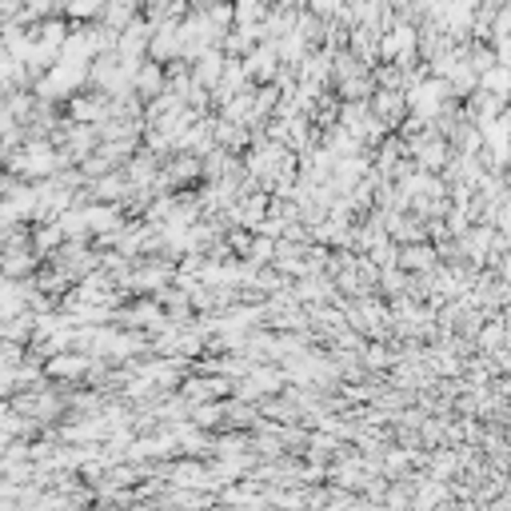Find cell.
<instances>
[{
    "mask_svg": "<svg viewBox=\"0 0 511 511\" xmlns=\"http://www.w3.org/2000/svg\"><path fill=\"white\" fill-rule=\"evenodd\" d=\"M432 511H460V507H455V504H448V499H443V504H440V507H432Z\"/></svg>",
    "mask_w": 511,
    "mask_h": 511,
    "instance_id": "obj_4",
    "label": "cell"
},
{
    "mask_svg": "<svg viewBox=\"0 0 511 511\" xmlns=\"http://www.w3.org/2000/svg\"><path fill=\"white\" fill-rule=\"evenodd\" d=\"M435 264V252L427 244L420 248H404V268H432Z\"/></svg>",
    "mask_w": 511,
    "mask_h": 511,
    "instance_id": "obj_2",
    "label": "cell"
},
{
    "mask_svg": "<svg viewBox=\"0 0 511 511\" xmlns=\"http://www.w3.org/2000/svg\"><path fill=\"white\" fill-rule=\"evenodd\" d=\"M376 108H379V116L396 120V116H399V108H404V100H399V92H379Z\"/></svg>",
    "mask_w": 511,
    "mask_h": 511,
    "instance_id": "obj_3",
    "label": "cell"
},
{
    "mask_svg": "<svg viewBox=\"0 0 511 511\" xmlns=\"http://www.w3.org/2000/svg\"><path fill=\"white\" fill-rule=\"evenodd\" d=\"M479 92H491V96H499V100H507V105H511V68H507V64H496V68L483 72Z\"/></svg>",
    "mask_w": 511,
    "mask_h": 511,
    "instance_id": "obj_1",
    "label": "cell"
}]
</instances>
